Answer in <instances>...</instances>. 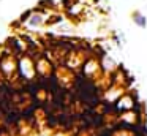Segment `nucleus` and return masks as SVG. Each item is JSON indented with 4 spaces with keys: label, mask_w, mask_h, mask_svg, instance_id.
I'll return each mask as SVG.
<instances>
[{
    "label": "nucleus",
    "mask_w": 147,
    "mask_h": 136,
    "mask_svg": "<svg viewBox=\"0 0 147 136\" xmlns=\"http://www.w3.org/2000/svg\"><path fill=\"white\" fill-rule=\"evenodd\" d=\"M18 74H19V79H24L27 82L38 78V74H36L35 57L30 55L29 52L18 57Z\"/></svg>",
    "instance_id": "obj_1"
},
{
    "label": "nucleus",
    "mask_w": 147,
    "mask_h": 136,
    "mask_svg": "<svg viewBox=\"0 0 147 136\" xmlns=\"http://www.w3.org/2000/svg\"><path fill=\"white\" fill-rule=\"evenodd\" d=\"M87 11V5L81 0H65V14L71 21H81Z\"/></svg>",
    "instance_id": "obj_2"
},
{
    "label": "nucleus",
    "mask_w": 147,
    "mask_h": 136,
    "mask_svg": "<svg viewBox=\"0 0 147 136\" xmlns=\"http://www.w3.org/2000/svg\"><path fill=\"white\" fill-rule=\"evenodd\" d=\"M134 98L131 97L130 93H122L120 97L115 101V108H117L120 112H125V111H131L134 109Z\"/></svg>",
    "instance_id": "obj_3"
},
{
    "label": "nucleus",
    "mask_w": 147,
    "mask_h": 136,
    "mask_svg": "<svg viewBox=\"0 0 147 136\" xmlns=\"http://www.w3.org/2000/svg\"><path fill=\"white\" fill-rule=\"evenodd\" d=\"M131 21H133L134 25H138L139 28H146L147 27V16L142 14L139 9L131 11Z\"/></svg>",
    "instance_id": "obj_4"
}]
</instances>
